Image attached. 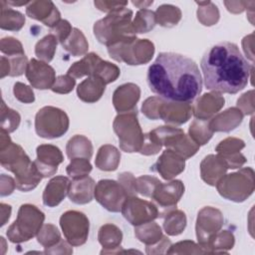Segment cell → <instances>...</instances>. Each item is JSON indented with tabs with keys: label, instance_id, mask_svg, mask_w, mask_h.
Masks as SVG:
<instances>
[{
	"label": "cell",
	"instance_id": "obj_60",
	"mask_svg": "<svg viewBox=\"0 0 255 255\" xmlns=\"http://www.w3.org/2000/svg\"><path fill=\"white\" fill-rule=\"evenodd\" d=\"M152 3H153L152 0H151V1H148V2H136V1H132V4L135 5V6H138L139 8H142V6H143V8H146L147 6L151 5Z\"/></svg>",
	"mask_w": 255,
	"mask_h": 255
},
{
	"label": "cell",
	"instance_id": "obj_31",
	"mask_svg": "<svg viewBox=\"0 0 255 255\" xmlns=\"http://www.w3.org/2000/svg\"><path fill=\"white\" fill-rule=\"evenodd\" d=\"M134 235L140 242L144 243L146 246L155 245L163 237L159 225L152 221L137 225L134 229Z\"/></svg>",
	"mask_w": 255,
	"mask_h": 255
},
{
	"label": "cell",
	"instance_id": "obj_11",
	"mask_svg": "<svg viewBox=\"0 0 255 255\" xmlns=\"http://www.w3.org/2000/svg\"><path fill=\"white\" fill-rule=\"evenodd\" d=\"M121 211L123 216L133 226L147 223L159 216V211L155 204L134 195L126 198Z\"/></svg>",
	"mask_w": 255,
	"mask_h": 255
},
{
	"label": "cell",
	"instance_id": "obj_43",
	"mask_svg": "<svg viewBox=\"0 0 255 255\" xmlns=\"http://www.w3.org/2000/svg\"><path fill=\"white\" fill-rule=\"evenodd\" d=\"M67 173L73 179L88 176L92 171V164L87 158H73L67 166Z\"/></svg>",
	"mask_w": 255,
	"mask_h": 255
},
{
	"label": "cell",
	"instance_id": "obj_30",
	"mask_svg": "<svg viewBox=\"0 0 255 255\" xmlns=\"http://www.w3.org/2000/svg\"><path fill=\"white\" fill-rule=\"evenodd\" d=\"M98 239L100 244L106 248V249H114V248H119L122 239H123V233L122 230L116 226L115 224L108 223L103 225L98 234ZM109 250H104L101 251V254L106 253Z\"/></svg>",
	"mask_w": 255,
	"mask_h": 255
},
{
	"label": "cell",
	"instance_id": "obj_3",
	"mask_svg": "<svg viewBox=\"0 0 255 255\" xmlns=\"http://www.w3.org/2000/svg\"><path fill=\"white\" fill-rule=\"evenodd\" d=\"M0 161L4 168L15 174L16 187L21 191L34 189L43 178L25 150L12 141L0 148Z\"/></svg>",
	"mask_w": 255,
	"mask_h": 255
},
{
	"label": "cell",
	"instance_id": "obj_29",
	"mask_svg": "<svg viewBox=\"0 0 255 255\" xmlns=\"http://www.w3.org/2000/svg\"><path fill=\"white\" fill-rule=\"evenodd\" d=\"M102 59L95 53L86 55L82 60L74 63L68 70V75L76 78H82L83 76H94L96 68Z\"/></svg>",
	"mask_w": 255,
	"mask_h": 255
},
{
	"label": "cell",
	"instance_id": "obj_55",
	"mask_svg": "<svg viewBox=\"0 0 255 255\" xmlns=\"http://www.w3.org/2000/svg\"><path fill=\"white\" fill-rule=\"evenodd\" d=\"M95 6L103 12H116L126 8L128 5L127 1H95Z\"/></svg>",
	"mask_w": 255,
	"mask_h": 255
},
{
	"label": "cell",
	"instance_id": "obj_7",
	"mask_svg": "<svg viewBox=\"0 0 255 255\" xmlns=\"http://www.w3.org/2000/svg\"><path fill=\"white\" fill-rule=\"evenodd\" d=\"M111 58L128 65L148 63L154 54V45L147 39H130L108 47Z\"/></svg>",
	"mask_w": 255,
	"mask_h": 255
},
{
	"label": "cell",
	"instance_id": "obj_52",
	"mask_svg": "<svg viewBox=\"0 0 255 255\" xmlns=\"http://www.w3.org/2000/svg\"><path fill=\"white\" fill-rule=\"evenodd\" d=\"M13 93H14L15 98L22 103L29 104V103H33L35 101V97H34V93H33L32 89L29 86H26L22 83L17 82L14 85Z\"/></svg>",
	"mask_w": 255,
	"mask_h": 255
},
{
	"label": "cell",
	"instance_id": "obj_8",
	"mask_svg": "<svg viewBox=\"0 0 255 255\" xmlns=\"http://www.w3.org/2000/svg\"><path fill=\"white\" fill-rule=\"evenodd\" d=\"M120 141V147L126 152L139 151L143 142V133L136 117V110L118 115L113 124Z\"/></svg>",
	"mask_w": 255,
	"mask_h": 255
},
{
	"label": "cell",
	"instance_id": "obj_42",
	"mask_svg": "<svg viewBox=\"0 0 255 255\" xmlns=\"http://www.w3.org/2000/svg\"><path fill=\"white\" fill-rule=\"evenodd\" d=\"M120 74L121 71L117 65L110 63L108 61L101 60L96 68L94 76H97L100 79H102L104 83L107 85L112 82H115L119 78Z\"/></svg>",
	"mask_w": 255,
	"mask_h": 255
},
{
	"label": "cell",
	"instance_id": "obj_38",
	"mask_svg": "<svg viewBox=\"0 0 255 255\" xmlns=\"http://www.w3.org/2000/svg\"><path fill=\"white\" fill-rule=\"evenodd\" d=\"M155 24H156L155 13L148 9H141L136 13L132 21V28L135 34L136 33L142 34L152 30Z\"/></svg>",
	"mask_w": 255,
	"mask_h": 255
},
{
	"label": "cell",
	"instance_id": "obj_17",
	"mask_svg": "<svg viewBox=\"0 0 255 255\" xmlns=\"http://www.w3.org/2000/svg\"><path fill=\"white\" fill-rule=\"evenodd\" d=\"M192 115V107L187 103L169 102L162 99L158 108V119L166 124L180 126Z\"/></svg>",
	"mask_w": 255,
	"mask_h": 255
},
{
	"label": "cell",
	"instance_id": "obj_4",
	"mask_svg": "<svg viewBox=\"0 0 255 255\" xmlns=\"http://www.w3.org/2000/svg\"><path fill=\"white\" fill-rule=\"evenodd\" d=\"M131 17L132 11L128 8L109 13L105 18L95 23L94 35L101 44L107 47L134 39L136 37L132 28Z\"/></svg>",
	"mask_w": 255,
	"mask_h": 255
},
{
	"label": "cell",
	"instance_id": "obj_49",
	"mask_svg": "<svg viewBox=\"0 0 255 255\" xmlns=\"http://www.w3.org/2000/svg\"><path fill=\"white\" fill-rule=\"evenodd\" d=\"M206 253L205 250L192 241H181L174 245H170V250H167V254L173 253Z\"/></svg>",
	"mask_w": 255,
	"mask_h": 255
},
{
	"label": "cell",
	"instance_id": "obj_47",
	"mask_svg": "<svg viewBox=\"0 0 255 255\" xmlns=\"http://www.w3.org/2000/svg\"><path fill=\"white\" fill-rule=\"evenodd\" d=\"M1 52L8 55V57L16 56V55H23L24 50L22 44L13 37H6L1 40Z\"/></svg>",
	"mask_w": 255,
	"mask_h": 255
},
{
	"label": "cell",
	"instance_id": "obj_20",
	"mask_svg": "<svg viewBox=\"0 0 255 255\" xmlns=\"http://www.w3.org/2000/svg\"><path fill=\"white\" fill-rule=\"evenodd\" d=\"M26 14L50 28L61 20V14L52 1H32L26 7Z\"/></svg>",
	"mask_w": 255,
	"mask_h": 255
},
{
	"label": "cell",
	"instance_id": "obj_18",
	"mask_svg": "<svg viewBox=\"0 0 255 255\" xmlns=\"http://www.w3.org/2000/svg\"><path fill=\"white\" fill-rule=\"evenodd\" d=\"M184 166L185 159L171 149L166 148L150 169L156 171L162 178L168 180L181 173L184 170Z\"/></svg>",
	"mask_w": 255,
	"mask_h": 255
},
{
	"label": "cell",
	"instance_id": "obj_46",
	"mask_svg": "<svg viewBox=\"0 0 255 255\" xmlns=\"http://www.w3.org/2000/svg\"><path fill=\"white\" fill-rule=\"evenodd\" d=\"M159 179L150 175H142L136 178V192L143 196L151 197L156 185L159 183Z\"/></svg>",
	"mask_w": 255,
	"mask_h": 255
},
{
	"label": "cell",
	"instance_id": "obj_45",
	"mask_svg": "<svg viewBox=\"0 0 255 255\" xmlns=\"http://www.w3.org/2000/svg\"><path fill=\"white\" fill-rule=\"evenodd\" d=\"M245 146V142L242 139L236 137H227L220 141L215 150L220 156H225L239 152Z\"/></svg>",
	"mask_w": 255,
	"mask_h": 255
},
{
	"label": "cell",
	"instance_id": "obj_27",
	"mask_svg": "<svg viewBox=\"0 0 255 255\" xmlns=\"http://www.w3.org/2000/svg\"><path fill=\"white\" fill-rule=\"evenodd\" d=\"M121 160V152L111 144L102 145L96 156V166L104 171H114L118 168Z\"/></svg>",
	"mask_w": 255,
	"mask_h": 255
},
{
	"label": "cell",
	"instance_id": "obj_23",
	"mask_svg": "<svg viewBox=\"0 0 255 255\" xmlns=\"http://www.w3.org/2000/svg\"><path fill=\"white\" fill-rule=\"evenodd\" d=\"M224 160L217 154H209L203 158L200 164L201 178L209 185H216L218 180L227 170Z\"/></svg>",
	"mask_w": 255,
	"mask_h": 255
},
{
	"label": "cell",
	"instance_id": "obj_21",
	"mask_svg": "<svg viewBox=\"0 0 255 255\" xmlns=\"http://www.w3.org/2000/svg\"><path fill=\"white\" fill-rule=\"evenodd\" d=\"M224 106V98L218 93L204 94L195 102L192 113L197 120L207 121Z\"/></svg>",
	"mask_w": 255,
	"mask_h": 255
},
{
	"label": "cell",
	"instance_id": "obj_54",
	"mask_svg": "<svg viewBox=\"0 0 255 255\" xmlns=\"http://www.w3.org/2000/svg\"><path fill=\"white\" fill-rule=\"evenodd\" d=\"M119 182L123 185L128 196L136 193V179L130 172H123L119 174Z\"/></svg>",
	"mask_w": 255,
	"mask_h": 255
},
{
	"label": "cell",
	"instance_id": "obj_36",
	"mask_svg": "<svg viewBox=\"0 0 255 255\" xmlns=\"http://www.w3.org/2000/svg\"><path fill=\"white\" fill-rule=\"evenodd\" d=\"M156 22L162 27H172L176 25L181 19V11L178 7L163 4L160 5L155 12Z\"/></svg>",
	"mask_w": 255,
	"mask_h": 255
},
{
	"label": "cell",
	"instance_id": "obj_25",
	"mask_svg": "<svg viewBox=\"0 0 255 255\" xmlns=\"http://www.w3.org/2000/svg\"><path fill=\"white\" fill-rule=\"evenodd\" d=\"M243 120V114L238 108H229L218 114L208 122L210 129L214 131H230L238 127Z\"/></svg>",
	"mask_w": 255,
	"mask_h": 255
},
{
	"label": "cell",
	"instance_id": "obj_41",
	"mask_svg": "<svg viewBox=\"0 0 255 255\" xmlns=\"http://www.w3.org/2000/svg\"><path fill=\"white\" fill-rule=\"evenodd\" d=\"M61 234L58 228L51 224H44L37 234V241L45 247V249L51 248L61 240Z\"/></svg>",
	"mask_w": 255,
	"mask_h": 255
},
{
	"label": "cell",
	"instance_id": "obj_9",
	"mask_svg": "<svg viewBox=\"0 0 255 255\" xmlns=\"http://www.w3.org/2000/svg\"><path fill=\"white\" fill-rule=\"evenodd\" d=\"M69 128L67 114L55 107L47 106L38 111L35 117L36 133L43 138H57L64 135Z\"/></svg>",
	"mask_w": 255,
	"mask_h": 255
},
{
	"label": "cell",
	"instance_id": "obj_19",
	"mask_svg": "<svg viewBox=\"0 0 255 255\" xmlns=\"http://www.w3.org/2000/svg\"><path fill=\"white\" fill-rule=\"evenodd\" d=\"M140 89L132 83L124 84L116 89L113 96V104L120 114L136 110V103L139 100Z\"/></svg>",
	"mask_w": 255,
	"mask_h": 255
},
{
	"label": "cell",
	"instance_id": "obj_40",
	"mask_svg": "<svg viewBox=\"0 0 255 255\" xmlns=\"http://www.w3.org/2000/svg\"><path fill=\"white\" fill-rule=\"evenodd\" d=\"M199 5L197 10L198 20L205 26H211L217 23L219 19V11L217 6L210 1L205 2H196Z\"/></svg>",
	"mask_w": 255,
	"mask_h": 255
},
{
	"label": "cell",
	"instance_id": "obj_5",
	"mask_svg": "<svg viewBox=\"0 0 255 255\" xmlns=\"http://www.w3.org/2000/svg\"><path fill=\"white\" fill-rule=\"evenodd\" d=\"M45 220V214L33 204L20 206L16 220L7 230V237L13 243L26 242L37 236Z\"/></svg>",
	"mask_w": 255,
	"mask_h": 255
},
{
	"label": "cell",
	"instance_id": "obj_53",
	"mask_svg": "<svg viewBox=\"0 0 255 255\" xmlns=\"http://www.w3.org/2000/svg\"><path fill=\"white\" fill-rule=\"evenodd\" d=\"M72 26L67 20H60L56 26L51 28V34L54 35L60 43H63L72 33Z\"/></svg>",
	"mask_w": 255,
	"mask_h": 255
},
{
	"label": "cell",
	"instance_id": "obj_22",
	"mask_svg": "<svg viewBox=\"0 0 255 255\" xmlns=\"http://www.w3.org/2000/svg\"><path fill=\"white\" fill-rule=\"evenodd\" d=\"M70 180L68 177L58 175L53 177L46 185L43 192V203L48 207L59 205L68 195Z\"/></svg>",
	"mask_w": 255,
	"mask_h": 255
},
{
	"label": "cell",
	"instance_id": "obj_13",
	"mask_svg": "<svg viewBox=\"0 0 255 255\" xmlns=\"http://www.w3.org/2000/svg\"><path fill=\"white\" fill-rule=\"evenodd\" d=\"M223 221L224 219L221 211L216 208L206 206L198 212L195 226L196 237L199 245L204 250L210 237L220 231L223 225Z\"/></svg>",
	"mask_w": 255,
	"mask_h": 255
},
{
	"label": "cell",
	"instance_id": "obj_50",
	"mask_svg": "<svg viewBox=\"0 0 255 255\" xmlns=\"http://www.w3.org/2000/svg\"><path fill=\"white\" fill-rule=\"evenodd\" d=\"M8 61L10 64V75L11 77L21 76L24 72H26L28 62L25 54L16 55L8 57Z\"/></svg>",
	"mask_w": 255,
	"mask_h": 255
},
{
	"label": "cell",
	"instance_id": "obj_2",
	"mask_svg": "<svg viewBox=\"0 0 255 255\" xmlns=\"http://www.w3.org/2000/svg\"><path fill=\"white\" fill-rule=\"evenodd\" d=\"M200 66L206 89L223 94H236L243 90L253 69L238 46L231 42L210 47L204 53Z\"/></svg>",
	"mask_w": 255,
	"mask_h": 255
},
{
	"label": "cell",
	"instance_id": "obj_16",
	"mask_svg": "<svg viewBox=\"0 0 255 255\" xmlns=\"http://www.w3.org/2000/svg\"><path fill=\"white\" fill-rule=\"evenodd\" d=\"M36 151L37 158L34 163L43 178L54 175L58 170V165L64 160L60 148L53 144H41Z\"/></svg>",
	"mask_w": 255,
	"mask_h": 255
},
{
	"label": "cell",
	"instance_id": "obj_15",
	"mask_svg": "<svg viewBox=\"0 0 255 255\" xmlns=\"http://www.w3.org/2000/svg\"><path fill=\"white\" fill-rule=\"evenodd\" d=\"M25 74L31 86L39 90L52 89L56 81L55 70L47 63L36 59L30 60Z\"/></svg>",
	"mask_w": 255,
	"mask_h": 255
},
{
	"label": "cell",
	"instance_id": "obj_24",
	"mask_svg": "<svg viewBox=\"0 0 255 255\" xmlns=\"http://www.w3.org/2000/svg\"><path fill=\"white\" fill-rule=\"evenodd\" d=\"M95 181L90 176L74 179L70 183L68 196L76 204H87L94 198Z\"/></svg>",
	"mask_w": 255,
	"mask_h": 255
},
{
	"label": "cell",
	"instance_id": "obj_39",
	"mask_svg": "<svg viewBox=\"0 0 255 255\" xmlns=\"http://www.w3.org/2000/svg\"><path fill=\"white\" fill-rule=\"evenodd\" d=\"M212 134L213 131L206 121L194 120L189 127V136L198 145L205 144L212 137Z\"/></svg>",
	"mask_w": 255,
	"mask_h": 255
},
{
	"label": "cell",
	"instance_id": "obj_14",
	"mask_svg": "<svg viewBox=\"0 0 255 255\" xmlns=\"http://www.w3.org/2000/svg\"><path fill=\"white\" fill-rule=\"evenodd\" d=\"M183 193L184 185L181 180L175 179L166 183L159 182L150 197L161 209L158 217H162L168 211L174 209Z\"/></svg>",
	"mask_w": 255,
	"mask_h": 255
},
{
	"label": "cell",
	"instance_id": "obj_61",
	"mask_svg": "<svg viewBox=\"0 0 255 255\" xmlns=\"http://www.w3.org/2000/svg\"><path fill=\"white\" fill-rule=\"evenodd\" d=\"M6 3H7V5H12V6H22V5H27L30 2H13V1H8Z\"/></svg>",
	"mask_w": 255,
	"mask_h": 255
},
{
	"label": "cell",
	"instance_id": "obj_37",
	"mask_svg": "<svg viewBox=\"0 0 255 255\" xmlns=\"http://www.w3.org/2000/svg\"><path fill=\"white\" fill-rule=\"evenodd\" d=\"M57 43H58V40L54 35L49 34L45 36L35 46L36 56L45 63L51 62L56 52Z\"/></svg>",
	"mask_w": 255,
	"mask_h": 255
},
{
	"label": "cell",
	"instance_id": "obj_28",
	"mask_svg": "<svg viewBox=\"0 0 255 255\" xmlns=\"http://www.w3.org/2000/svg\"><path fill=\"white\" fill-rule=\"evenodd\" d=\"M66 152L69 158H87L93 155V144L91 140L82 134H76L71 137L66 146Z\"/></svg>",
	"mask_w": 255,
	"mask_h": 255
},
{
	"label": "cell",
	"instance_id": "obj_33",
	"mask_svg": "<svg viewBox=\"0 0 255 255\" xmlns=\"http://www.w3.org/2000/svg\"><path fill=\"white\" fill-rule=\"evenodd\" d=\"M234 245V235L228 230L218 231L208 240L205 251L206 253H225V249H232Z\"/></svg>",
	"mask_w": 255,
	"mask_h": 255
},
{
	"label": "cell",
	"instance_id": "obj_58",
	"mask_svg": "<svg viewBox=\"0 0 255 255\" xmlns=\"http://www.w3.org/2000/svg\"><path fill=\"white\" fill-rule=\"evenodd\" d=\"M245 3L246 2H238V1H236V2L225 1L224 2V4L227 7V10L232 12V13H240V12H242L244 10V6L243 5H245Z\"/></svg>",
	"mask_w": 255,
	"mask_h": 255
},
{
	"label": "cell",
	"instance_id": "obj_57",
	"mask_svg": "<svg viewBox=\"0 0 255 255\" xmlns=\"http://www.w3.org/2000/svg\"><path fill=\"white\" fill-rule=\"evenodd\" d=\"M70 244L68 242H65L64 240H60L56 245H54L51 248H48L45 250V253H66V254H71L73 253V249L70 248Z\"/></svg>",
	"mask_w": 255,
	"mask_h": 255
},
{
	"label": "cell",
	"instance_id": "obj_59",
	"mask_svg": "<svg viewBox=\"0 0 255 255\" xmlns=\"http://www.w3.org/2000/svg\"><path fill=\"white\" fill-rule=\"evenodd\" d=\"M6 75H10V64L8 58L5 56L1 57V78H4Z\"/></svg>",
	"mask_w": 255,
	"mask_h": 255
},
{
	"label": "cell",
	"instance_id": "obj_6",
	"mask_svg": "<svg viewBox=\"0 0 255 255\" xmlns=\"http://www.w3.org/2000/svg\"><path fill=\"white\" fill-rule=\"evenodd\" d=\"M219 194L235 202H242L254 191V171L251 167L223 175L216 183Z\"/></svg>",
	"mask_w": 255,
	"mask_h": 255
},
{
	"label": "cell",
	"instance_id": "obj_51",
	"mask_svg": "<svg viewBox=\"0 0 255 255\" xmlns=\"http://www.w3.org/2000/svg\"><path fill=\"white\" fill-rule=\"evenodd\" d=\"M162 99L160 97H150L142 104V113L149 120H158V108Z\"/></svg>",
	"mask_w": 255,
	"mask_h": 255
},
{
	"label": "cell",
	"instance_id": "obj_12",
	"mask_svg": "<svg viewBox=\"0 0 255 255\" xmlns=\"http://www.w3.org/2000/svg\"><path fill=\"white\" fill-rule=\"evenodd\" d=\"M94 196L107 210L120 212L128 195L120 182L113 179H102L95 185Z\"/></svg>",
	"mask_w": 255,
	"mask_h": 255
},
{
	"label": "cell",
	"instance_id": "obj_44",
	"mask_svg": "<svg viewBox=\"0 0 255 255\" xmlns=\"http://www.w3.org/2000/svg\"><path fill=\"white\" fill-rule=\"evenodd\" d=\"M20 120V115L16 111L7 108L3 101L1 110V129L7 132L14 131L19 127Z\"/></svg>",
	"mask_w": 255,
	"mask_h": 255
},
{
	"label": "cell",
	"instance_id": "obj_56",
	"mask_svg": "<svg viewBox=\"0 0 255 255\" xmlns=\"http://www.w3.org/2000/svg\"><path fill=\"white\" fill-rule=\"evenodd\" d=\"M238 109L243 112V115H251L254 112V104H253V91H249L241 96L237 101Z\"/></svg>",
	"mask_w": 255,
	"mask_h": 255
},
{
	"label": "cell",
	"instance_id": "obj_34",
	"mask_svg": "<svg viewBox=\"0 0 255 255\" xmlns=\"http://www.w3.org/2000/svg\"><path fill=\"white\" fill-rule=\"evenodd\" d=\"M186 226V216L181 210L172 209L165 214L163 229L171 236H176L182 233Z\"/></svg>",
	"mask_w": 255,
	"mask_h": 255
},
{
	"label": "cell",
	"instance_id": "obj_48",
	"mask_svg": "<svg viewBox=\"0 0 255 255\" xmlns=\"http://www.w3.org/2000/svg\"><path fill=\"white\" fill-rule=\"evenodd\" d=\"M76 85V80L67 75H61L58 78H56L55 84L52 87V91L57 94H68L70 93Z\"/></svg>",
	"mask_w": 255,
	"mask_h": 255
},
{
	"label": "cell",
	"instance_id": "obj_32",
	"mask_svg": "<svg viewBox=\"0 0 255 255\" xmlns=\"http://www.w3.org/2000/svg\"><path fill=\"white\" fill-rule=\"evenodd\" d=\"M61 45L74 57L85 55L89 49V44L85 35L78 28H73L71 35L67 40L61 43Z\"/></svg>",
	"mask_w": 255,
	"mask_h": 255
},
{
	"label": "cell",
	"instance_id": "obj_10",
	"mask_svg": "<svg viewBox=\"0 0 255 255\" xmlns=\"http://www.w3.org/2000/svg\"><path fill=\"white\" fill-rule=\"evenodd\" d=\"M60 226L71 246H81L87 242L90 222L83 212L77 210L66 211L60 218Z\"/></svg>",
	"mask_w": 255,
	"mask_h": 255
},
{
	"label": "cell",
	"instance_id": "obj_1",
	"mask_svg": "<svg viewBox=\"0 0 255 255\" xmlns=\"http://www.w3.org/2000/svg\"><path fill=\"white\" fill-rule=\"evenodd\" d=\"M150 91L165 101L190 103L202 91V79L196 63L183 55L162 52L147 70Z\"/></svg>",
	"mask_w": 255,
	"mask_h": 255
},
{
	"label": "cell",
	"instance_id": "obj_26",
	"mask_svg": "<svg viewBox=\"0 0 255 255\" xmlns=\"http://www.w3.org/2000/svg\"><path fill=\"white\" fill-rule=\"evenodd\" d=\"M106 90V84L97 76H90L79 84L77 95L85 103H96L99 101Z\"/></svg>",
	"mask_w": 255,
	"mask_h": 255
},
{
	"label": "cell",
	"instance_id": "obj_35",
	"mask_svg": "<svg viewBox=\"0 0 255 255\" xmlns=\"http://www.w3.org/2000/svg\"><path fill=\"white\" fill-rule=\"evenodd\" d=\"M25 23V17L19 11L13 9H7L1 3V17L0 27L3 30L8 31H19Z\"/></svg>",
	"mask_w": 255,
	"mask_h": 255
}]
</instances>
